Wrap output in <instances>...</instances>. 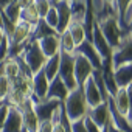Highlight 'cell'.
<instances>
[{"label":"cell","mask_w":132,"mask_h":132,"mask_svg":"<svg viewBox=\"0 0 132 132\" xmlns=\"http://www.w3.org/2000/svg\"><path fill=\"white\" fill-rule=\"evenodd\" d=\"M62 104H64L65 115H67V118L70 120V123L78 121V120H82L87 115V110H89V106L86 103L82 89L72 90Z\"/></svg>","instance_id":"obj_1"},{"label":"cell","mask_w":132,"mask_h":132,"mask_svg":"<svg viewBox=\"0 0 132 132\" xmlns=\"http://www.w3.org/2000/svg\"><path fill=\"white\" fill-rule=\"evenodd\" d=\"M59 73L57 76L62 79V82L67 86V89L72 92L78 89L76 81H75V56L59 51Z\"/></svg>","instance_id":"obj_2"},{"label":"cell","mask_w":132,"mask_h":132,"mask_svg":"<svg viewBox=\"0 0 132 132\" xmlns=\"http://www.w3.org/2000/svg\"><path fill=\"white\" fill-rule=\"evenodd\" d=\"M20 57L23 59L25 65L30 69V72H31L33 75L37 73V72H40V70L44 69L45 61H47V57H45L44 53L40 51L37 42H28Z\"/></svg>","instance_id":"obj_3"},{"label":"cell","mask_w":132,"mask_h":132,"mask_svg":"<svg viewBox=\"0 0 132 132\" xmlns=\"http://www.w3.org/2000/svg\"><path fill=\"white\" fill-rule=\"evenodd\" d=\"M96 23H98V28H100L101 34L104 36V39L110 45V48L113 50L115 47H118L124 31L120 28L117 17H106V19H103V20H100Z\"/></svg>","instance_id":"obj_4"},{"label":"cell","mask_w":132,"mask_h":132,"mask_svg":"<svg viewBox=\"0 0 132 132\" xmlns=\"http://www.w3.org/2000/svg\"><path fill=\"white\" fill-rule=\"evenodd\" d=\"M132 62V34L124 33L118 47L112 50V65L113 69L120 67L123 64Z\"/></svg>","instance_id":"obj_5"},{"label":"cell","mask_w":132,"mask_h":132,"mask_svg":"<svg viewBox=\"0 0 132 132\" xmlns=\"http://www.w3.org/2000/svg\"><path fill=\"white\" fill-rule=\"evenodd\" d=\"M22 113V123H23V130L25 132H37L39 129V118L34 112V103L28 98L20 107H17Z\"/></svg>","instance_id":"obj_6"},{"label":"cell","mask_w":132,"mask_h":132,"mask_svg":"<svg viewBox=\"0 0 132 132\" xmlns=\"http://www.w3.org/2000/svg\"><path fill=\"white\" fill-rule=\"evenodd\" d=\"M75 81H76V86L78 89H82L86 81L92 76L93 73V67H92V64L81 54H75Z\"/></svg>","instance_id":"obj_7"},{"label":"cell","mask_w":132,"mask_h":132,"mask_svg":"<svg viewBox=\"0 0 132 132\" xmlns=\"http://www.w3.org/2000/svg\"><path fill=\"white\" fill-rule=\"evenodd\" d=\"M75 54L84 56V57L92 64V67H93L95 70H101V69H103V59L100 57L98 51L95 50V47L92 45L90 40H84L82 44H79V45L75 48Z\"/></svg>","instance_id":"obj_8"},{"label":"cell","mask_w":132,"mask_h":132,"mask_svg":"<svg viewBox=\"0 0 132 132\" xmlns=\"http://www.w3.org/2000/svg\"><path fill=\"white\" fill-rule=\"evenodd\" d=\"M90 42H92V45L95 47V50L98 51V54H100V57H101L103 61L112 59V48H110V45L107 44V40L104 39V36L101 34L96 20H95L93 30H92V39H90Z\"/></svg>","instance_id":"obj_9"},{"label":"cell","mask_w":132,"mask_h":132,"mask_svg":"<svg viewBox=\"0 0 132 132\" xmlns=\"http://www.w3.org/2000/svg\"><path fill=\"white\" fill-rule=\"evenodd\" d=\"M57 11V27H56V33L62 34L65 30L69 28L70 22H72V11H70V2L67 0H59L56 5H53Z\"/></svg>","instance_id":"obj_10"},{"label":"cell","mask_w":132,"mask_h":132,"mask_svg":"<svg viewBox=\"0 0 132 132\" xmlns=\"http://www.w3.org/2000/svg\"><path fill=\"white\" fill-rule=\"evenodd\" d=\"M31 31H33V27L27 22H22L19 20L16 25H14V30L10 36H6L8 39V45L13 47V45H17V44H23V42H28L30 36H31Z\"/></svg>","instance_id":"obj_11"},{"label":"cell","mask_w":132,"mask_h":132,"mask_svg":"<svg viewBox=\"0 0 132 132\" xmlns=\"http://www.w3.org/2000/svg\"><path fill=\"white\" fill-rule=\"evenodd\" d=\"M100 129H106L109 121H110V115H109V110H107V106L104 103L95 106V107H89L87 110V115Z\"/></svg>","instance_id":"obj_12"},{"label":"cell","mask_w":132,"mask_h":132,"mask_svg":"<svg viewBox=\"0 0 132 132\" xmlns=\"http://www.w3.org/2000/svg\"><path fill=\"white\" fill-rule=\"evenodd\" d=\"M69 93H70V90L67 89V86L62 82V79L59 76H56L48 84V92H47L45 100H56L59 103H64L65 98L69 96Z\"/></svg>","instance_id":"obj_13"},{"label":"cell","mask_w":132,"mask_h":132,"mask_svg":"<svg viewBox=\"0 0 132 132\" xmlns=\"http://www.w3.org/2000/svg\"><path fill=\"white\" fill-rule=\"evenodd\" d=\"M48 84H50V81L47 79L44 70L34 73L33 79H31V95H34L39 101L45 100L47 92H48Z\"/></svg>","instance_id":"obj_14"},{"label":"cell","mask_w":132,"mask_h":132,"mask_svg":"<svg viewBox=\"0 0 132 132\" xmlns=\"http://www.w3.org/2000/svg\"><path fill=\"white\" fill-rule=\"evenodd\" d=\"M61 103L56 100H42L39 103L34 104V112L39 118V121H51V117L54 113V110L57 109Z\"/></svg>","instance_id":"obj_15"},{"label":"cell","mask_w":132,"mask_h":132,"mask_svg":"<svg viewBox=\"0 0 132 132\" xmlns=\"http://www.w3.org/2000/svg\"><path fill=\"white\" fill-rule=\"evenodd\" d=\"M10 107V106H8ZM2 132H25L22 123V113L17 107H10Z\"/></svg>","instance_id":"obj_16"},{"label":"cell","mask_w":132,"mask_h":132,"mask_svg":"<svg viewBox=\"0 0 132 132\" xmlns=\"http://www.w3.org/2000/svg\"><path fill=\"white\" fill-rule=\"evenodd\" d=\"M82 92H84V98H86V103H87L89 107H95V106L103 103L101 92H100V89H98V86H96V82L92 76L86 81V84L82 87Z\"/></svg>","instance_id":"obj_17"},{"label":"cell","mask_w":132,"mask_h":132,"mask_svg":"<svg viewBox=\"0 0 132 132\" xmlns=\"http://www.w3.org/2000/svg\"><path fill=\"white\" fill-rule=\"evenodd\" d=\"M101 78H103V82H104V87H106L107 93L113 96V95L118 92V86H117L115 78H113V65H112V59L103 61Z\"/></svg>","instance_id":"obj_18"},{"label":"cell","mask_w":132,"mask_h":132,"mask_svg":"<svg viewBox=\"0 0 132 132\" xmlns=\"http://www.w3.org/2000/svg\"><path fill=\"white\" fill-rule=\"evenodd\" d=\"M113 78L118 89H127L132 84V62L123 64L120 67L113 69Z\"/></svg>","instance_id":"obj_19"},{"label":"cell","mask_w":132,"mask_h":132,"mask_svg":"<svg viewBox=\"0 0 132 132\" xmlns=\"http://www.w3.org/2000/svg\"><path fill=\"white\" fill-rule=\"evenodd\" d=\"M40 51L44 53V56L48 59L54 54H57L61 51V45H59V34H51L47 37H42L37 40Z\"/></svg>","instance_id":"obj_20"},{"label":"cell","mask_w":132,"mask_h":132,"mask_svg":"<svg viewBox=\"0 0 132 132\" xmlns=\"http://www.w3.org/2000/svg\"><path fill=\"white\" fill-rule=\"evenodd\" d=\"M51 34H57V33H56L53 28H50L44 19H40V20L33 27V31H31V36H30L28 42H37L39 39L47 37V36H51Z\"/></svg>","instance_id":"obj_21"},{"label":"cell","mask_w":132,"mask_h":132,"mask_svg":"<svg viewBox=\"0 0 132 132\" xmlns=\"http://www.w3.org/2000/svg\"><path fill=\"white\" fill-rule=\"evenodd\" d=\"M3 75L8 78V81H14L20 75H23L22 73V67H20V62H19L17 57L16 59H6L3 62Z\"/></svg>","instance_id":"obj_22"},{"label":"cell","mask_w":132,"mask_h":132,"mask_svg":"<svg viewBox=\"0 0 132 132\" xmlns=\"http://www.w3.org/2000/svg\"><path fill=\"white\" fill-rule=\"evenodd\" d=\"M59 59L61 57H59V53H57V54H54V56H51L45 61V65H44L42 70H44L48 81H53L59 73Z\"/></svg>","instance_id":"obj_23"},{"label":"cell","mask_w":132,"mask_h":132,"mask_svg":"<svg viewBox=\"0 0 132 132\" xmlns=\"http://www.w3.org/2000/svg\"><path fill=\"white\" fill-rule=\"evenodd\" d=\"M113 103H115L117 110H118L123 117H126L127 106H129V95H127V89H118V92L113 95Z\"/></svg>","instance_id":"obj_24"},{"label":"cell","mask_w":132,"mask_h":132,"mask_svg":"<svg viewBox=\"0 0 132 132\" xmlns=\"http://www.w3.org/2000/svg\"><path fill=\"white\" fill-rule=\"evenodd\" d=\"M70 11H72V22H84L86 17V0H73L70 2Z\"/></svg>","instance_id":"obj_25"},{"label":"cell","mask_w":132,"mask_h":132,"mask_svg":"<svg viewBox=\"0 0 132 132\" xmlns=\"http://www.w3.org/2000/svg\"><path fill=\"white\" fill-rule=\"evenodd\" d=\"M67 31L70 33V36H72V39H73V42H75L76 47L86 40V30H84L82 23H79V22H70Z\"/></svg>","instance_id":"obj_26"},{"label":"cell","mask_w":132,"mask_h":132,"mask_svg":"<svg viewBox=\"0 0 132 132\" xmlns=\"http://www.w3.org/2000/svg\"><path fill=\"white\" fill-rule=\"evenodd\" d=\"M20 5H19V2L17 0H13L11 3H8L3 10H0V13H2L10 22H13V23H17L19 22V17H20Z\"/></svg>","instance_id":"obj_27"},{"label":"cell","mask_w":132,"mask_h":132,"mask_svg":"<svg viewBox=\"0 0 132 132\" xmlns=\"http://www.w3.org/2000/svg\"><path fill=\"white\" fill-rule=\"evenodd\" d=\"M19 20L27 22V23H30L31 27H34V25L40 20V17H39L37 11H36V8H34V3L30 5V6H27V8H22V10H20V17H19Z\"/></svg>","instance_id":"obj_28"},{"label":"cell","mask_w":132,"mask_h":132,"mask_svg":"<svg viewBox=\"0 0 132 132\" xmlns=\"http://www.w3.org/2000/svg\"><path fill=\"white\" fill-rule=\"evenodd\" d=\"M59 45H61V51L69 53V54H73L75 48H76V45H75V42H73V39H72V36L67 30L62 34H59Z\"/></svg>","instance_id":"obj_29"},{"label":"cell","mask_w":132,"mask_h":132,"mask_svg":"<svg viewBox=\"0 0 132 132\" xmlns=\"http://www.w3.org/2000/svg\"><path fill=\"white\" fill-rule=\"evenodd\" d=\"M33 3H34V8H36V11H37V14H39L40 19H44L47 16L48 10L53 6L50 0H34Z\"/></svg>","instance_id":"obj_30"},{"label":"cell","mask_w":132,"mask_h":132,"mask_svg":"<svg viewBox=\"0 0 132 132\" xmlns=\"http://www.w3.org/2000/svg\"><path fill=\"white\" fill-rule=\"evenodd\" d=\"M132 3V0H115V8H117V20H118V25L121 23L123 20V16L126 13V10L129 8V5Z\"/></svg>","instance_id":"obj_31"},{"label":"cell","mask_w":132,"mask_h":132,"mask_svg":"<svg viewBox=\"0 0 132 132\" xmlns=\"http://www.w3.org/2000/svg\"><path fill=\"white\" fill-rule=\"evenodd\" d=\"M44 20L47 22V25H48L50 28H53V30L56 31V27H57V11H56L54 6H51V8L48 10V13H47V16L44 17Z\"/></svg>","instance_id":"obj_32"},{"label":"cell","mask_w":132,"mask_h":132,"mask_svg":"<svg viewBox=\"0 0 132 132\" xmlns=\"http://www.w3.org/2000/svg\"><path fill=\"white\" fill-rule=\"evenodd\" d=\"M10 92V81L6 76H0V101H5L6 95Z\"/></svg>","instance_id":"obj_33"},{"label":"cell","mask_w":132,"mask_h":132,"mask_svg":"<svg viewBox=\"0 0 132 132\" xmlns=\"http://www.w3.org/2000/svg\"><path fill=\"white\" fill-rule=\"evenodd\" d=\"M8 59V39L5 36V39L0 44V64H3Z\"/></svg>","instance_id":"obj_34"},{"label":"cell","mask_w":132,"mask_h":132,"mask_svg":"<svg viewBox=\"0 0 132 132\" xmlns=\"http://www.w3.org/2000/svg\"><path fill=\"white\" fill-rule=\"evenodd\" d=\"M72 132H87L86 124H84V118L72 123Z\"/></svg>","instance_id":"obj_35"},{"label":"cell","mask_w":132,"mask_h":132,"mask_svg":"<svg viewBox=\"0 0 132 132\" xmlns=\"http://www.w3.org/2000/svg\"><path fill=\"white\" fill-rule=\"evenodd\" d=\"M8 106L3 103L2 106H0V132H2L3 129V124H5V120H6V115H8Z\"/></svg>","instance_id":"obj_36"},{"label":"cell","mask_w":132,"mask_h":132,"mask_svg":"<svg viewBox=\"0 0 132 132\" xmlns=\"http://www.w3.org/2000/svg\"><path fill=\"white\" fill-rule=\"evenodd\" d=\"M37 132H53V123L51 121H42L39 124Z\"/></svg>","instance_id":"obj_37"},{"label":"cell","mask_w":132,"mask_h":132,"mask_svg":"<svg viewBox=\"0 0 132 132\" xmlns=\"http://www.w3.org/2000/svg\"><path fill=\"white\" fill-rule=\"evenodd\" d=\"M53 132H65L64 124H62V123H56V124H53Z\"/></svg>","instance_id":"obj_38"},{"label":"cell","mask_w":132,"mask_h":132,"mask_svg":"<svg viewBox=\"0 0 132 132\" xmlns=\"http://www.w3.org/2000/svg\"><path fill=\"white\" fill-rule=\"evenodd\" d=\"M106 130H107V132H123V130H120L118 127H115V126L112 124V121H109V124H107Z\"/></svg>","instance_id":"obj_39"},{"label":"cell","mask_w":132,"mask_h":132,"mask_svg":"<svg viewBox=\"0 0 132 132\" xmlns=\"http://www.w3.org/2000/svg\"><path fill=\"white\" fill-rule=\"evenodd\" d=\"M13 2V0H0V10H3L8 3H11Z\"/></svg>","instance_id":"obj_40"},{"label":"cell","mask_w":132,"mask_h":132,"mask_svg":"<svg viewBox=\"0 0 132 132\" xmlns=\"http://www.w3.org/2000/svg\"><path fill=\"white\" fill-rule=\"evenodd\" d=\"M5 36H6V34H5V31H3L2 28H0V44H2V40L5 39Z\"/></svg>","instance_id":"obj_41"},{"label":"cell","mask_w":132,"mask_h":132,"mask_svg":"<svg viewBox=\"0 0 132 132\" xmlns=\"http://www.w3.org/2000/svg\"><path fill=\"white\" fill-rule=\"evenodd\" d=\"M0 28L3 30V23H2V14H0Z\"/></svg>","instance_id":"obj_42"},{"label":"cell","mask_w":132,"mask_h":132,"mask_svg":"<svg viewBox=\"0 0 132 132\" xmlns=\"http://www.w3.org/2000/svg\"><path fill=\"white\" fill-rule=\"evenodd\" d=\"M106 2H107V3H113V5H115V0H106Z\"/></svg>","instance_id":"obj_43"},{"label":"cell","mask_w":132,"mask_h":132,"mask_svg":"<svg viewBox=\"0 0 132 132\" xmlns=\"http://www.w3.org/2000/svg\"><path fill=\"white\" fill-rule=\"evenodd\" d=\"M67 2H73V0H67Z\"/></svg>","instance_id":"obj_44"},{"label":"cell","mask_w":132,"mask_h":132,"mask_svg":"<svg viewBox=\"0 0 132 132\" xmlns=\"http://www.w3.org/2000/svg\"><path fill=\"white\" fill-rule=\"evenodd\" d=\"M2 104H3V103H0V106H2Z\"/></svg>","instance_id":"obj_45"},{"label":"cell","mask_w":132,"mask_h":132,"mask_svg":"<svg viewBox=\"0 0 132 132\" xmlns=\"http://www.w3.org/2000/svg\"><path fill=\"white\" fill-rule=\"evenodd\" d=\"M129 87H132V84H130V86H129Z\"/></svg>","instance_id":"obj_46"}]
</instances>
